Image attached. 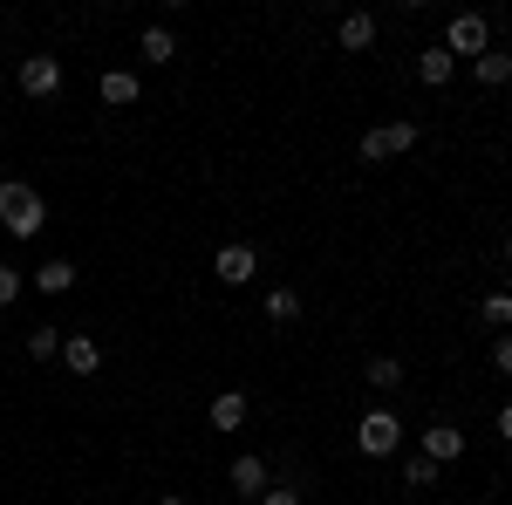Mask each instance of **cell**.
Listing matches in <instances>:
<instances>
[{
	"instance_id": "1",
	"label": "cell",
	"mask_w": 512,
	"mask_h": 505,
	"mask_svg": "<svg viewBox=\"0 0 512 505\" xmlns=\"http://www.w3.org/2000/svg\"><path fill=\"white\" fill-rule=\"evenodd\" d=\"M48 226V205H41L35 185H21V178H0V233L14 239H35Z\"/></svg>"
},
{
	"instance_id": "2",
	"label": "cell",
	"mask_w": 512,
	"mask_h": 505,
	"mask_svg": "<svg viewBox=\"0 0 512 505\" xmlns=\"http://www.w3.org/2000/svg\"><path fill=\"white\" fill-rule=\"evenodd\" d=\"M355 451H362V458H396V451H403V417L376 403V410L355 424Z\"/></svg>"
},
{
	"instance_id": "3",
	"label": "cell",
	"mask_w": 512,
	"mask_h": 505,
	"mask_svg": "<svg viewBox=\"0 0 512 505\" xmlns=\"http://www.w3.org/2000/svg\"><path fill=\"white\" fill-rule=\"evenodd\" d=\"M417 123L410 117H396V123H376V130H362V157L369 164H383V157H403V151H417Z\"/></svg>"
},
{
	"instance_id": "4",
	"label": "cell",
	"mask_w": 512,
	"mask_h": 505,
	"mask_svg": "<svg viewBox=\"0 0 512 505\" xmlns=\"http://www.w3.org/2000/svg\"><path fill=\"white\" fill-rule=\"evenodd\" d=\"M21 96H35V103H48V96H62V62H55V55H21Z\"/></svg>"
},
{
	"instance_id": "5",
	"label": "cell",
	"mask_w": 512,
	"mask_h": 505,
	"mask_svg": "<svg viewBox=\"0 0 512 505\" xmlns=\"http://www.w3.org/2000/svg\"><path fill=\"white\" fill-rule=\"evenodd\" d=\"M485 48H492V28H485V14H458V21H451V28H444V55H451V62H458V55H485Z\"/></svg>"
},
{
	"instance_id": "6",
	"label": "cell",
	"mask_w": 512,
	"mask_h": 505,
	"mask_svg": "<svg viewBox=\"0 0 512 505\" xmlns=\"http://www.w3.org/2000/svg\"><path fill=\"white\" fill-rule=\"evenodd\" d=\"M212 273H219V287H246V280L260 273V253L233 239V246H219V260H212Z\"/></svg>"
},
{
	"instance_id": "7",
	"label": "cell",
	"mask_w": 512,
	"mask_h": 505,
	"mask_svg": "<svg viewBox=\"0 0 512 505\" xmlns=\"http://www.w3.org/2000/svg\"><path fill=\"white\" fill-rule=\"evenodd\" d=\"M417 444H424L417 458H431V465H458V458H465V430L458 424H431Z\"/></svg>"
},
{
	"instance_id": "8",
	"label": "cell",
	"mask_w": 512,
	"mask_h": 505,
	"mask_svg": "<svg viewBox=\"0 0 512 505\" xmlns=\"http://www.w3.org/2000/svg\"><path fill=\"white\" fill-rule=\"evenodd\" d=\"M226 485H233L239 499H260L267 485H274V471H267V458H253V451H239L233 471H226Z\"/></svg>"
},
{
	"instance_id": "9",
	"label": "cell",
	"mask_w": 512,
	"mask_h": 505,
	"mask_svg": "<svg viewBox=\"0 0 512 505\" xmlns=\"http://www.w3.org/2000/svg\"><path fill=\"white\" fill-rule=\"evenodd\" d=\"M96 96H103L110 110H130V103L144 96V82H137V69H103V76H96Z\"/></svg>"
},
{
	"instance_id": "10",
	"label": "cell",
	"mask_w": 512,
	"mask_h": 505,
	"mask_svg": "<svg viewBox=\"0 0 512 505\" xmlns=\"http://www.w3.org/2000/svg\"><path fill=\"white\" fill-rule=\"evenodd\" d=\"M246 410H253V403H246V389H219L205 417H212V430H219V437H233V430L246 424Z\"/></svg>"
},
{
	"instance_id": "11",
	"label": "cell",
	"mask_w": 512,
	"mask_h": 505,
	"mask_svg": "<svg viewBox=\"0 0 512 505\" xmlns=\"http://www.w3.org/2000/svg\"><path fill=\"white\" fill-rule=\"evenodd\" d=\"M62 369H69V376H96V369H103L96 335H62Z\"/></svg>"
},
{
	"instance_id": "12",
	"label": "cell",
	"mask_w": 512,
	"mask_h": 505,
	"mask_svg": "<svg viewBox=\"0 0 512 505\" xmlns=\"http://www.w3.org/2000/svg\"><path fill=\"white\" fill-rule=\"evenodd\" d=\"M28 287L48 294V301H55V294H69V287H76V260H41V267L28 273Z\"/></svg>"
},
{
	"instance_id": "13",
	"label": "cell",
	"mask_w": 512,
	"mask_h": 505,
	"mask_svg": "<svg viewBox=\"0 0 512 505\" xmlns=\"http://www.w3.org/2000/svg\"><path fill=\"white\" fill-rule=\"evenodd\" d=\"M335 41H342V55H362V48H376V14H342V28H335Z\"/></svg>"
},
{
	"instance_id": "14",
	"label": "cell",
	"mask_w": 512,
	"mask_h": 505,
	"mask_svg": "<svg viewBox=\"0 0 512 505\" xmlns=\"http://www.w3.org/2000/svg\"><path fill=\"white\" fill-rule=\"evenodd\" d=\"M472 82L478 89H506L512 82V48H485V55L472 62Z\"/></svg>"
},
{
	"instance_id": "15",
	"label": "cell",
	"mask_w": 512,
	"mask_h": 505,
	"mask_svg": "<svg viewBox=\"0 0 512 505\" xmlns=\"http://www.w3.org/2000/svg\"><path fill=\"white\" fill-rule=\"evenodd\" d=\"M458 76V62H451V55H444V41H437V48H424V55H417V82H431V89H444V82Z\"/></svg>"
},
{
	"instance_id": "16",
	"label": "cell",
	"mask_w": 512,
	"mask_h": 505,
	"mask_svg": "<svg viewBox=\"0 0 512 505\" xmlns=\"http://www.w3.org/2000/svg\"><path fill=\"white\" fill-rule=\"evenodd\" d=\"M137 48H144V62H178V35H171V28H144V35H137Z\"/></svg>"
},
{
	"instance_id": "17",
	"label": "cell",
	"mask_w": 512,
	"mask_h": 505,
	"mask_svg": "<svg viewBox=\"0 0 512 505\" xmlns=\"http://www.w3.org/2000/svg\"><path fill=\"white\" fill-rule=\"evenodd\" d=\"M362 383H376L383 396H390V389H403V362H396V355H376V362L362 369Z\"/></svg>"
},
{
	"instance_id": "18",
	"label": "cell",
	"mask_w": 512,
	"mask_h": 505,
	"mask_svg": "<svg viewBox=\"0 0 512 505\" xmlns=\"http://www.w3.org/2000/svg\"><path fill=\"white\" fill-rule=\"evenodd\" d=\"M267 321H301V294L294 287H267Z\"/></svg>"
},
{
	"instance_id": "19",
	"label": "cell",
	"mask_w": 512,
	"mask_h": 505,
	"mask_svg": "<svg viewBox=\"0 0 512 505\" xmlns=\"http://www.w3.org/2000/svg\"><path fill=\"white\" fill-rule=\"evenodd\" d=\"M478 314H485L492 328H512V287H492V294L478 301Z\"/></svg>"
},
{
	"instance_id": "20",
	"label": "cell",
	"mask_w": 512,
	"mask_h": 505,
	"mask_svg": "<svg viewBox=\"0 0 512 505\" xmlns=\"http://www.w3.org/2000/svg\"><path fill=\"white\" fill-rule=\"evenodd\" d=\"M28 355H35V362H55V355H62V328H35V335H28Z\"/></svg>"
},
{
	"instance_id": "21",
	"label": "cell",
	"mask_w": 512,
	"mask_h": 505,
	"mask_svg": "<svg viewBox=\"0 0 512 505\" xmlns=\"http://www.w3.org/2000/svg\"><path fill=\"white\" fill-rule=\"evenodd\" d=\"M21 294H28V273H21V267H0V308H14Z\"/></svg>"
},
{
	"instance_id": "22",
	"label": "cell",
	"mask_w": 512,
	"mask_h": 505,
	"mask_svg": "<svg viewBox=\"0 0 512 505\" xmlns=\"http://www.w3.org/2000/svg\"><path fill=\"white\" fill-rule=\"evenodd\" d=\"M492 369H499V376H512V328H499V335H492Z\"/></svg>"
},
{
	"instance_id": "23",
	"label": "cell",
	"mask_w": 512,
	"mask_h": 505,
	"mask_svg": "<svg viewBox=\"0 0 512 505\" xmlns=\"http://www.w3.org/2000/svg\"><path fill=\"white\" fill-rule=\"evenodd\" d=\"M253 505H308V499H301L294 485H267V492H260V499H253Z\"/></svg>"
},
{
	"instance_id": "24",
	"label": "cell",
	"mask_w": 512,
	"mask_h": 505,
	"mask_svg": "<svg viewBox=\"0 0 512 505\" xmlns=\"http://www.w3.org/2000/svg\"><path fill=\"white\" fill-rule=\"evenodd\" d=\"M403 478H410V485H431L437 465H431V458H410V465H403Z\"/></svg>"
},
{
	"instance_id": "25",
	"label": "cell",
	"mask_w": 512,
	"mask_h": 505,
	"mask_svg": "<svg viewBox=\"0 0 512 505\" xmlns=\"http://www.w3.org/2000/svg\"><path fill=\"white\" fill-rule=\"evenodd\" d=\"M492 430H499V437H506V444H512V403H506V410H499V424H492Z\"/></svg>"
},
{
	"instance_id": "26",
	"label": "cell",
	"mask_w": 512,
	"mask_h": 505,
	"mask_svg": "<svg viewBox=\"0 0 512 505\" xmlns=\"http://www.w3.org/2000/svg\"><path fill=\"white\" fill-rule=\"evenodd\" d=\"M158 505H185V492H164V499Z\"/></svg>"
},
{
	"instance_id": "27",
	"label": "cell",
	"mask_w": 512,
	"mask_h": 505,
	"mask_svg": "<svg viewBox=\"0 0 512 505\" xmlns=\"http://www.w3.org/2000/svg\"><path fill=\"white\" fill-rule=\"evenodd\" d=\"M506 267H512V239H506Z\"/></svg>"
}]
</instances>
